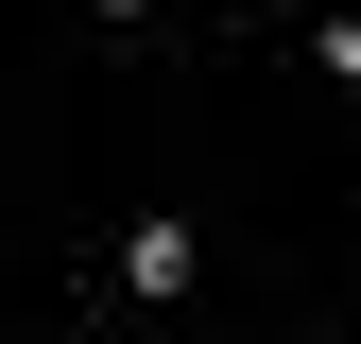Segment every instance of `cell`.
Listing matches in <instances>:
<instances>
[{
	"instance_id": "obj_1",
	"label": "cell",
	"mask_w": 361,
	"mask_h": 344,
	"mask_svg": "<svg viewBox=\"0 0 361 344\" xmlns=\"http://www.w3.org/2000/svg\"><path fill=\"white\" fill-rule=\"evenodd\" d=\"M121 293H190V224L138 207V241H121Z\"/></svg>"
}]
</instances>
